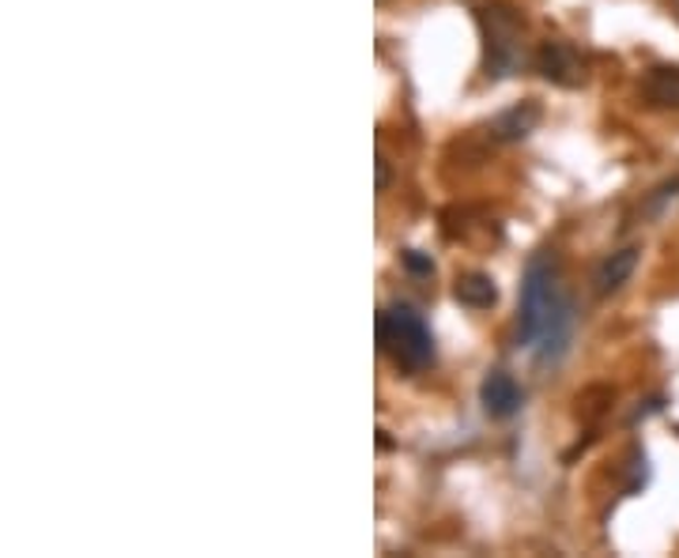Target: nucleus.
<instances>
[{
    "label": "nucleus",
    "instance_id": "obj_7",
    "mask_svg": "<svg viewBox=\"0 0 679 558\" xmlns=\"http://www.w3.org/2000/svg\"><path fill=\"white\" fill-rule=\"evenodd\" d=\"M642 95L657 110H679V68H654L642 79Z\"/></svg>",
    "mask_w": 679,
    "mask_h": 558
},
{
    "label": "nucleus",
    "instance_id": "obj_8",
    "mask_svg": "<svg viewBox=\"0 0 679 558\" xmlns=\"http://www.w3.org/2000/svg\"><path fill=\"white\" fill-rule=\"evenodd\" d=\"M453 298L469 309H491L499 303V287H495V280L483 276V272H469V276L457 280Z\"/></svg>",
    "mask_w": 679,
    "mask_h": 558
},
{
    "label": "nucleus",
    "instance_id": "obj_10",
    "mask_svg": "<svg viewBox=\"0 0 679 558\" xmlns=\"http://www.w3.org/2000/svg\"><path fill=\"white\" fill-rule=\"evenodd\" d=\"M672 200H679V178H676V182L657 185V189L646 197V204H642V216H646V219H654V216H660V211H665Z\"/></svg>",
    "mask_w": 679,
    "mask_h": 558
},
{
    "label": "nucleus",
    "instance_id": "obj_11",
    "mask_svg": "<svg viewBox=\"0 0 679 558\" xmlns=\"http://www.w3.org/2000/svg\"><path fill=\"white\" fill-rule=\"evenodd\" d=\"M404 261V269L412 272V276H435V261H430V256H423L419 250H408L401 256Z\"/></svg>",
    "mask_w": 679,
    "mask_h": 558
},
{
    "label": "nucleus",
    "instance_id": "obj_6",
    "mask_svg": "<svg viewBox=\"0 0 679 558\" xmlns=\"http://www.w3.org/2000/svg\"><path fill=\"white\" fill-rule=\"evenodd\" d=\"M638 256H642L638 245H627V250L607 253L604 261H601V269H596V276H593L596 295H615V291H620L623 283L634 276V269H638Z\"/></svg>",
    "mask_w": 679,
    "mask_h": 558
},
{
    "label": "nucleus",
    "instance_id": "obj_1",
    "mask_svg": "<svg viewBox=\"0 0 679 558\" xmlns=\"http://www.w3.org/2000/svg\"><path fill=\"white\" fill-rule=\"evenodd\" d=\"M570 329H574V306L562 291L559 256L551 250H540L525 269L517 343L533 348L540 362H559L567 355Z\"/></svg>",
    "mask_w": 679,
    "mask_h": 558
},
{
    "label": "nucleus",
    "instance_id": "obj_2",
    "mask_svg": "<svg viewBox=\"0 0 679 558\" xmlns=\"http://www.w3.org/2000/svg\"><path fill=\"white\" fill-rule=\"evenodd\" d=\"M377 348L393 359L401 374H423L435 362V340L423 317L408 306H390L377 314Z\"/></svg>",
    "mask_w": 679,
    "mask_h": 558
},
{
    "label": "nucleus",
    "instance_id": "obj_9",
    "mask_svg": "<svg viewBox=\"0 0 679 558\" xmlns=\"http://www.w3.org/2000/svg\"><path fill=\"white\" fill-rule=\"evenodd\" d=\"M536 125H540V106L522 102V106H514V110L502 113L495 125H491V132H495L499 140H525Z\"/></svg>",
    "mask_w": 679,
    "mask_h": 558
},
{
    "label": "nucleus",
    "instance_id": "obj_5",
    "mask_svg": "<svg viewBox=\"0 0 679 558\" xmlns=\"http://www.w3.org/2000/svg\"><path fill=\"white\" fill-rule=\"evenodd\" d=\"M480 404H483V412H488L491 419H514V415L522 412V404H525V389L517 385L510 374L495 370V374L483 378Z\"/></svg>",
    "mask_w": 679,
    "mask_h": 558
},
{
    "label": "nucleus",
    "instance_id": "obj_3",
    "mask_svg": "<svg viewBox=\"0 0 679 558\" xmlns=\"http://www.w3.org/2000/svg\"><path fill=\"white\" fill-rule=\"evenodd\" d=\"M480 26H483V46H488V76H514L522 68V15L510 4H488L480 8Z\"/></svg>",
    "mask_w": 679,
    "mask_h": 558
},
{
    "label": "nucleus",
    "instance_id": "obj_12",
    "mask_svg": "<svg viewBox=\"0 0 679 558\" xmlns=\"http://www.w3.org/2000/svg\"><path fill=\"white\" fill-rule=\"evenodd\" d=\"M390 185V158L377 155V189H385Z\"/></svg>",
    "mask_w": 679,
    "mask_h": 558
},
{
    "label": "nucleus",
    "instance_id": "obj_4",
    "mask_svg": "<svg viewBox=\"0 0 679 558\" xmlns=\"http://www.w3.org/2000/svg\"><path fill=\"white\" fill-rule=\"evenodd\" d=\"M536 68H540L544 79H551L555 87L585 84V61H581V53L562 39H551L536 50Z\"/></svg>",
    "mask_w": 679,
    "mask_h": 558
}]
</instances>
